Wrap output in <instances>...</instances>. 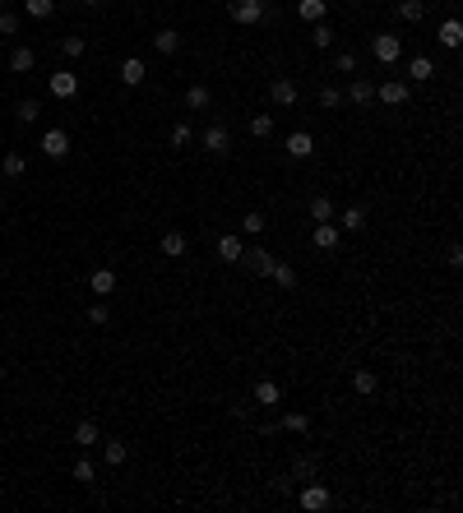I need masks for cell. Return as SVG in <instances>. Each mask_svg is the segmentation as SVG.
<instances>
[{
    "label": "cell",
    "mask_w": 463,
    "mask_h": 513,
    "mask_svg": "<svg viewBox=\"0 0 463 513\" xmlns=\"http://www.w3.org/2000/svg\"><path fill=\"white\" fill-rule=\"evenodd\" d=\"M398 51H403V38H394V33H375L371 56L380 60V65H394V60H398Z\"/></svg>",
    "instance_id": "obj_1"
},
{
    "label": "cell",
    "mask_w": 463,
    "mask_h": 513,
    "mask_svg": "<svg viewBox=\"0 0 463 513\" xmlns=\"http://www.w3.org/2000/svg\"><path fill=\"white\" fill-rule=\"evenodd\" d=\"M241 264H246L250 273H255V278H269V273H274V254L264 250V245H250V250H241Z\"/></svg>",
    "instance_id": "obj_2"
},
{
    "label": "cell",
    "mask_w": 463,
    "mask_h": 513,
    "mask_svg": "<svg viewBox=\"0 0 463 513\" xmlns=\"http://www.w3.org/2000/svg\"><path fill=\"white\" fill-rule=\"evenodd\" d=\"M375 97H380L384 107H403L408 97H413V88H408V84H403V79H384V84H380V88H375Z\"/></svg>",
    "instance_id": "obj_3"
},
{
    "label": "cell",
    "mask_w": 463,
    "mask_h": 513,
    "mask_svg": "<svg viewBox=\"0 0 463 513\" xmlns=\"http://www.w3.org/2000/svg\"><path fill=\"white\" fill-rule=\"evenodd\" d=\"M227 14L237 23H260L264 19V0H227Z\"/></svg>",
    "instance_id": "obj_4"
},
{
    "label": "cell",
    "mask_w": 463,
    "mask_h": 513,
    "mask_svg": "<svg viewBox=\"0 0 463 513\" xmlns=\"http://www.w3.org/2000/svg\"><path fill=\"white\" fill-rule=\"evenodd\" d=\"M204 148H208L213 157H227V153H232V135H227L223 120H213V125L204 130Z\"/></svg>",
    "instance_id": "obj_5"
},
{
    "label": "cell",
    "mask_w": 463,
    "mask_h": 513,
    "mask_svg": "<svg viewBox=\"0 0 463 513\" xmlns=\"http://www.w3.org/2000/svg\"><path fill=\"white\" fill-rule=\"evenodd\" d=\"M47 88H51V97H74V93H79V74H69V69H56V74L47 79Z\"/></svg>",
    "instance_id": "obj_6"
},
{
    "label": "cell",
    "mask_w": 463,
    "mask_h": 513,
    "mask_svg": "<svg viewBox=\"0 0 463 513\" xmlns=\"http://www.w3.org/2000/svg\"><path fill=\"white\" fill-rule=\"evenodd\" d=\"M301 509H311V513L329 509V485H325V481H311V485L301 490Z\"/></svg>",
    "instance_id": "obj_7"
},
{
    "label": "cell",
    "mask_w": 463,
    "mask_h": 513,
    "mask_svg": "<svg viewBox=\"0 0 463 513\" xmlns=\"http://www.w3.org/2000/svg\"><path fill=\"white\" fill-rule=\"evenodd\" d=\"M311 241H316V250H338V241H343V232H338L334 222H316V232H311Z\"/></svg>",
    "instance_id": "obj_8"
},
{
    "label": "cell",
    "mask_w": 463,
    "mask_h": 513,
    "mask_svg": "<svg viewBox=\"0 0 463 513\" xmlns=\"http://www.w3.org/2000/svg\"><path fill=\"white\" fill-rule=\"evenodd\" d=\"M42 153L47 157H65L69 153V135L65 130H47V135H42Z\"/></svg>",
    "instance_id": "obj_9"
},
{
    "label": "cell",
    "mask_w": 463,
    "mask_h": 513,
    "mask_svg": "<svg viewBox=\"0 0 463 513\" xmlns=\"http://www.w3.org/2000/svg\"><path fill=\"white\" fill-rule=\"evenodd\" d=\"M144 74H148V69H144V60H139V56L121 60V84H125V88H139V84H144Z\"/></svg>",
    "instance_id": "obj_10"
},
{
    "label": "cell",
    "mask_w": 463,
    "mask_h": 513,
    "mask_svg": "<svg viewBox=\"0 0 463 513\" xmlns=\"http://www.w3.org/2000/svg\"><path fill=\"white\" fill-rule=\"evenodd\" d=\"M241 250H246L241 236H218V259L223 264H241Z\"/></svg>",
    "instance_id": "obj_11"
},
{
    "label": "cell",
    "mask_w": 463,
    "mask_h": 513,
    "mask_svg": "<svg viewBox=\"0 0 463 513\" xmlns=\"http://www.w3.org/2000/svg\"><path fill=\"white\" fill-rule=\"evenodd\" d=\"M311 153H316V139L306 135V130L287 135V157H311Z\"/></svg>",
    "instance_id": "obj_12"
},
{
    "label": "cell",
    "mask_w": 463,
    "mask_h": 513,
    "mask_svg": "<svg viewBox=\"0 0 463 513\" xmlns=\"http://www.w3.org/2000/svg\"><path fill=\"white\" fill-rule=\"evenodd\" d=\"M343 97H352L357 107H371V102H375V84H371V79H352V88H347Z\"/></svg>",
    "instance_id": "obj_13"
},
{
    "label": "cell",
    "mask_w": 463,
    "mask_h": 513,
    "mask_svg": "<svg viewBox=\"0 0 463 513\" xmlns=\"http://www.w3.org/2000/svg\"><path fill=\"white\" fill-rule=\"evenodd\" d=\"M325 10H329V0H296V14L306 23H325Z\"/></svg>",
    "instance_id": "obj_14"
},
{
    "label": "cell",
    "mask_w": 463,
    "mask_h": 513,
    "mask_svg": "<svg viewBox=\"0 0 463 513\" xmlns=\"http://www.w3.org/2000/svg\"><path fill=\"white\" fill-rule=\"evenodd\" d=\"M255 402L260 407H278V402H283V388H278L274 379H260V384H255Z\"/></svg>",
    "instance_id": "obj_15"
},
{
    "label": "cell",
    "mask_w": 463,
    "mask_h": 513,
    "mask_svg": "<svg viewBox=\"0 0 463 513\" xmlns=\"http://www.w3.org/2000/svg\"><path fill=\"white\" fill-rule=\"evenodd\" d=\"M408 79H413V84H426V79H435L431 56H413V60H408Z\"/></svg>",
    "instance_id": "obj_16"
},
{
    "label": "cell",
    "mask_w": 463,
    "mask_h": 513,
    "mask_svg": "<svg viewBox=\"0 0 463 513\" xmlns=\"http://www.w3.org/2000/svg\"><path fill=\"white\" fill-rule=\"evenodd\" d=\"M269 97H274L278 107H292V102H296V84H292V79H274V88H269Z\"/></svg>",
    "instance_id": "obj_17"
},
{
    "label": "cell",
    "mask_w": 463,
    "mask_h": 513,
    "mask_svg": "<svg viewBox=\"0 0 463 513\" xmlns=\"http://www.w3.org/2000/svg\"><path fill=\"white\" fill-rule=\"evenodd\" d=\"M89 287H93V296H111V291H116V273L111 269H98L89 278Z\"/></svg>",
    "instance_id": "obj_18"
},
{
    "label": "cell",
    "mask_w": 463,
    "mask_h": 513,
    "mask_svg": "<svg viewBox=\"0 0 463 513\" xmlns=\"http://www.w3.org/2000/svg\"><path fill=\"white\" fill-rule=\"evenodd\" d=\"M208 102H213V93H208L204 84H190L186 88V107L190 111H208Z\"/></svg>",
    "instance_id": "obj_19"
},
{
    "label": "cell",
    "mask_w": 463,
    "mask_h": 513,
    "mask_svg": "<svg viewBox=\"0 0 463 513\" xmlns=\"http://www.w3.org/2000/svg\"><path fill=\"white\" fill-rule=\"evenodd\" d=\"M38 116H42V102H38V97H23L19 107H14V120H19V125H33Z\"/></svg>",
    "instance_id": "obj_20"
},
{
    "label": "cell",
    "mask_w": 463,
    "mask_h": 513,
    "mask_svg": "<svg viewBox=\"0 0 463 513\" xmlns=\"http://www.w3.org/2000/svg\"><path fill=\"white\" fill-rule=\"evenodd\" d=\"M153 47H158L162 56H177V51H181V38H177V28H162V33H153Z\"/></svg>",
    "instance_id": "obj_21"
},
{
    "label": "cell",
    "mask_w": 463,
    "mask_h": 513,
    "mask_svg": "<svg viewBox=\"0 0 463 513\" xmlns=\"http://www.w3.org/2000/svg\"><path fill=\"white\" fill-rule=\"evenodd\" d=\"M334 227H338V232H362V227H366V213H362V208H343Z\"/></svg>",
    "instance_id": "obj_22"
},
{
    "label": "cell",
    "mask_w": 463,
    "mask_h": 513,
    "mask_svg": "<svg viewBox=\"0 0 463 513\" xmlns=\"http://www.w3.org/2000/svg\"><path fill=\"white\" fill-rule=\"evenodd\" d=\"M311 218H316V222H334V199L316 194V199H311Z\"/></svg>",
    "instance_id": "obj_23"
},
{
    "label": "cell",
    "mask_w": 463,
    "mask_h": 513,
    "mask_svg": "<svg viewBox=\"0 0 463 513\" xmlns=\"http://www.w3.org/2000/svg\"><path fill=\"white\" fill-rule=\"evenodd\" d=\"M459 42H463V28H459V19H445L440 23V47H459Z\"/></svg>",
    "instance_id": "obj_24"
},
{
    "label": "cell",
    "mask_w": 463,
    "mask_h": 513,
    "mask_svg": "<svg viewBox=\"0 0 463 513\" xmlns=\"http://www.w3.org/2000/svg\"><path fill=\"white\" fill-rule=\"evenodd\" d=\"M33 60H38V56H33V47H14V51H10V69H14V74L33 69Z\"/></svg>",
    "instance_id": "obj_25"
},
{
    "label": "cell",
    "mask_w": 463,
    "mask_h": 513,
    "mask_svg": "<svg viewBox=\"0 0 463 513\" xmlns=\"http://www.w3.org/2000/svg\"><path fill=\"white\" fill-rule=\"evenodd\" d=\"M162 254H167V259H181V254H186V236L167 232V236H162Z\"/></svg>",
    "instance_id": "obj_26"
},
{
    "label": "cell",
    "mask_w": 463,
    "mask_h": 513,
    "mask_svg": "<svg viewBox=\"0 0 463 513\" xmlns=\"http://www.w3.org/2000/svg\"><path fill=\"white\" fill-rule=\"evenodd\" d=\"M74 444L93 449V444H98V426H93V421H79V426H74Z\"/></svg>",
    "instance_id": "obj_27"
},
{
    "label": "cell",
    "mask_w": 463,
    "mask_h": 513,
    "mask_svg": "<svg viewBox=\"0 0 463 513\" xmlns=\"http://www.w3.org/2000/svg\"><path fill=\"white\" fill-rule=\"evenodd\" d=\"M352 388H357V393H362V398H371L375 388H380V379H375L371 370H357V375H352Z\"/></svg>",
    "instance_id": "obj_28"
},
{
    "label": "cell",
    "mask_w": 463,
    "mask_h": 513,
    "mask_svg": "<svg viewBox=\"0 0 463 513\" xmlns=\"http://www.w3.org/2000/svg\"><path fill=\"white\" fill-rule=\"evenodd\" d=\"M102 458H107L111 467H121V463H125V458H130V449L121 444V439H107V444H102Z\"/></svg>",
    "instance_id": "obj_29"
},
{
    "label": "cell",
    "mask_w": 463,
    "mask_h": 513,
    "mask_svg": "<svg viewBox=\"0 0 463 513\" xmlns=\"http://www.w3.org/2000/svg\"><path fill=\"white\" fill-rule=\"evenodd\" d=\"M398 14H403L408 23H422L426 19V5H422V0H398Z\"/></svg>",
    "instance_id": "obj_30"
},
{
    "label": "cell",
    "mask_w": 463,
    "mask_h": 513,
    "mask_svg": "<svg viewBox=\"0 0 463 513\" xmlns=\"http://www.w3.org/2000/svg\"><path fill=\"white\" fill-rule=\"evenodd\" d=\"M250 135H255V139H269V135H274V116H269V111L250 116Z\"/></svg>",
    "instance_id": "obj_31"
},
{
    "label": "cell",
    "mask_w": 463,
    "mask_h": 513,
    "mask_svg": "<svg viewBox=\"0 0 463 513\" xmlns=\"http://www.w3.org/2000/svg\"><path fill=\"white\" fill-rule=\"evenodd\" d=\"M0 171H5V176H23V171H28V162H23V153H5V157H0Z\"/></svg>",
    "instance_id": "obj_32"
},
{
    "label": "cell",
    "mask_w": 463,
    "mask_h": 513,
    "mask_svg": "<svg viewBox=\"0 0 463 513\" xmlns=\"http://www.w3.org/2000/svg\"><path fill=\"white\" fill-rule=\"evenodd\" d=\"M283 430H292V435H306V430H311V417H301V412H287V417H283Z\"/></svg>",
    "instance_id": "obj_33"
},
{
    "label": "cell",
    "mask_w": 463,
    "mask_h": 513,
    "mask_svg": "<svg viewBox=\"0 0 463 513\" xmlns=\"http://www.w3.org/2000/svg\"><path fill=\"white\" fill-rule=\"evenodd\" d=\"M56 14V0H28V19H51Z\"/></svg>",
    "instance_id": "obj_34"
},
{
    "label": "cell",
    "mask_w": 463,
    "mask_h": 513,
    "mask_svg": "<svg viewBox=\"0 0 463 513\" xmlns=\"http://www.w3.org/2000/svg\"><path fill=\"white\" fill-rule=\"evenodd\" d=\"M316 476V458H296L292 463V481H311Z\"/></svg>",
    "instance_id": "obj_35"
},
{
    "label": "cell",
    "mask_w": 463,
    "mask_h": 513,
    "mask_svg": "<svg viewBox=\"0 0 463 513\" xmlns=\"http://www.w3.org/2000/svg\"><path fill=\"white\" fill-rule=\"evenodd\" d=\"M264 213H246V218H241V232H246V236H260V232H264Z\"/></svg>",
    "instance_id": "obj_36"
},
{
    "label": "cell",
    "mask_w": 463,
    "mask_h": 513,
    "mask_svg": "<svg viewBox=\"0 0 463 513\" xmlns=\"http://www.w3.org/2000/svg\"><path fill=\"white\" fill-rule=\"evenodd\" d=\"M311 42H316L320 51H325V47H334V28H329V23H316V33H311Z\"/></svg>",
    "instance_id": "obj_37"
},
{
    "label": "cell",
    "mask_w": 463,
    "mask_h": 513,
    "mask_svg": "<svg viewBox=\"0 0 463 513\" xmlns=\"http://www.w3.org/2000/svg\"><path fill=\"white\" fill-rule=\"evenodd\" d=\"M60 51L74 60V56H84V51H89V42H84V38H60Z\"/></svg>",
    "instance_id": "obj_38"
},
{
    "label": "cell",
    "mask_w": 463,
    "mask_h": 513,
    "mask_svg": "<svg viewBox=\"0 0 463 513\" xmlns=\"http://www.w3.org/2000/svg\"><path fill=\"white\" fill-rule=\"evenodd\" d=\"M274 282H283V287H296V273H292V264H274V273H269Z\"/></svg>",
    "instance_id": "obj_39"
},
{
    "label": "cell",
    "mask_w": 463,
    "mask_h": 513,
    "mask_svg": "<svg viewBox=\"0 0 463 513\" xmlns=\"http://www.w3.org/2000/svg\"><path fill=\"white\" fill-rule=\"evenodd\" d=\"M14 33H19V14L5 10V14H0V38H14Z\"/></svg>",
    "instance_id": "obj_40"
},
{
    "label": "cell",
    "mask_w": 463,
    "mask_h": 513,
    "mask_svg": "<svg viewBox=\"0 0 463 513\" xmlns=\"http://www.w3.org/2000/svg\"><path fill=\"white\" fill-rule=\"evenodd\" d=\"M320 107H343V88H320Z\"/></svg>",
    "instance_id": "obj_41"
},
{
    "label": "cell",
    "mask_w": 463,
    "mask_h": 513,
    "mask_svg": "<svg viewBox=\"0 0 463 513\" xmlns=\"http://www.w3.org/2000/svg\"><path fill=\"white\" fill-rule=\"evenodd\" d=\"M93 476H98V472H93V463H89V458H79V463H74V481H84V485H89Z\"/></svg>",
    "instance_id": "obj_42"
},
{
    "label": "cell",
    "mask_w": 463,
    "mask_h": 513,
    "mask_svg": "<svg viewBox=\"0 0 463 513\" xmlns=\"http://www.w3.org/2000/svg\"><path fill=\"white\" fill-rule=\"evenodd\" d=\"M190 144V125H172V148H186Z\"/></svg>",
    "instance_id": "obj_43"
},
{
    "label": "cell",
    "mask_w": 463,
    "mask_h": 513,
    "mask_svg": "<svg viewBox=\"0 0 463 513\" xmlns=\"http://www.w3.org/2000/svg\"><path fill=\"white\" fill-rule=\"evenodd\" d=\"M334 65L343 69V74H352V69H357V56H352V51H338V60H334Z\"/></svg>",
    "instance_id": "obj_44"
},
{
    "label": "cell",
    "mask_w": 463,
    "mask_h": 513,
    "mask_svg": "<svg viewBox=\"0 0 463 513\" xmlns=\"http://www.w3.org/2000/svg\"><path fill=\"white\" fill-rule=\"evenodd\" d=\"M89 320H93V324H107V320H111V310H107V300H98V305H93V310H89Z\"/></svg>",
    "instance_id": "obj_45"
},
{
    "label": "cell",
    "mask_w": 463,
    "mask_h": 513,
    "mask_svg": "<svg viewBox=\"0 0 463 513\" xmlns=\"http://www.w3.org/2000/svg\"><path fill=\"white\" fill-rule=\"evenodd\" d=\"M84 5H102V0H84Z\"/></svg>",
    "instance_id": "obj_46"
},
{
    "label": "cell",
    "mask_w": 463,
    "mask_h": 513,
    "mask_svg": "<svg viewBox=\"0 0 463 513\" xmlns=\"http://www.w3.org/2000/svg\"><path fill=\"white\" fill-rule=\"evenodd\" d=\"M0 375H5V370H0Z\"/></svg>",
    "instance_id": "obj_47"
}]
</instances>
